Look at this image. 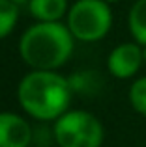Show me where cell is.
Wrapping results in <instances>:
<instances>
[{
	"mask_svg": "<svg viewBox=\"0 0 146 147\" xmlns=\"http://www.w3.org/2000/svg\"><path fill=\"white\" fill-rule=\"evenodd\" d=\"M71 84L56 71H30L17 88L21 108L38 121H56L70 110Z\"/></svg>",
	"mask_w": 146,
	"mask_h": 147,
	"instance_id": "obj_1",
	"label": "cell"
},
{
	"mask_svg": "<svg viewBox=\"0 0 146 147\" xmlns=\"http://www.w3.org/2000/svg\"><path fill=\"white\" fill-rule=\"evenodd\" d=\"M75 37L62 22H36L21 36L19 54L34 71H56L73 54Z\"/></svg>",
	"mask_w": 146,
	"mask_h": 147,
	"instance_id": "obj_2",
	"label": "cell"
},
{
	"mask_svg": "<svg viewBox=\"0 0 146 147\" xmlns=\"http://www.w3.org/2000/svg\"><path fill=\"white\" fill-rule=\"evenodd\" d=\"M66 17L71 36L83 43L101 41L113 28L111 4L103 0H77Z\"/></svg>",
	"mask_w": 146,
	"mask_h": 147,
	"instance_id": "obj_3",
	"label": "cell"
},
{
	"mask_svg": "<svg viewBox=\"0 0 146 147\" xmlns=\"http://www.w3.org/2000/svg\"><path fill=\"white\" fill-rule=\"evenodd\" d=\"M58 147H101L105 140L103 123L88 110H68L55 121Z\"/></svg>",
	"mask_w": 146,
	"mask_h": 147,
	"instance_id": "obj_4",
	"label": "cell"
},
{
	"mask_svg": "<svg viewBox=\"0 0 146 147\" xmlns=\"http://www.w3.org/2000/svg\"><path fill=\"white\" fill-rule=\"evenodd\" d=\"M143 47L135 41L116 45L107 56V69L118 80L133 78L143 67Z\"/></svg>",
	"mask_w": 146,
	"mask_h": 147,
	"instance_id": "obj_5",
	"label": "cell"
},
{
	"mask_svg": "<svg viewBox=\"0 0 146 147\" xmlns=\"http://www.w3.org/2000/svg\"><path fill=\"white\" fill-rule=\"evenodd\" d=\"M32 127L15 112H0V147H28Z\"/></svg>",
	"mask_w": 146,
	"mask_h": 147,
	"instance_id": "obj_6",
	"label": "cell"
},
{
	"mask_svg": "<svg viewBox=\"0 0 146 147\" xmlns=\"http://www.w3.org/2000/svg\"><path fill=\"white\" fill-rule=\"evenodd\" d=\"M28 11L38 22H60L68 15V0H28Z\"/></svg>",
	"mask_w": 146,
	"mask_h": 147,
	"instance_id": "obj_7",
	"label": "cell"
},
{
	"mask_svg": "<svg viewBox=\"0 0 146 147\" xmlns=\"http://www.w3.org/2000/svg\"><path fill=\"white\" fill-rule=\"evenodd\" d=\"M128 28L133 41L141 47L146 45V0H137L128 13Z\"/></svg>",
	"mask_w": 146,
	"mask_h": 147,
	"instance_id": "obj_8",
	"label": "cell"
},
{
	"mask_svg": "<svg viewBox=\"0 0 146 147\" xmlns=\"http://www.w3.org/2000/svg\"><path fill=\"white\" fill-rule=\"evenodd\" d=\"M19 19V6L10 0H0V39L8 37L13 32Z\"/></svg>",
	"mask_w": 146,
	"mask_h": 147,
	"instance_id": "obj_9",
	"label": "cell"
},
{
	"mask_svg": "<svg viewBox=\"0 0 146 147\" xmlns=\"http://www.w3.org/2000/svg\"><path fill=\"white\" fill-rule=\"evenodd\" d=\"M128 99L131 108L137 112L139 115L146 117V76H141L129 86L128 91Z\"/></svg>",
	"mask_w": 146,
	"mask_h": 147,
	"instance_id": "obj_10",
	"label": "cell"
},
{
	"mask_svg": "<svg viewBox=\"0 0 146 147\" xmlns=\"http://www.w3.org/2000/svg\"><path fill=\"white\" fill-rule=\"evenodd\" d=\"M10 2H13L15 6H23V4H28V0H10Z\"/></svg>",
	"mask_w": 146,
	"mask_h": 147,
	"instance_id": "obj_11",
	"label": "cell"
},
{
	"mask_svg": "<svg viewBox=\"0 0 146 147\" xmlns=\"http://www.w3.org/2000/svg\"><path fill=\"white\" fill-rule=\"evenodd\" d=\"M143 60H144V63H146V45L143 47Z\"/></svg>",
	"mask_w": 146,
	"mask_h": 147,
	"instance_id": "obj_12",
	"label": "cell"
},
{
	"mask_svg": "<svg viewBox=\"0 0 146 147\" xmlns=\"http://www.w3.org/2000/svg\"><path fill=\"white\" fill-rule=\"evenodd\" d=\"M103 2H107V4H113V2H118V0H103Z\"/></svg>",
	"mask_w": 146,
	"mask_h": 147,
	"instance_id": "obj_13",
	"label": "cell"
}]
</instances>
